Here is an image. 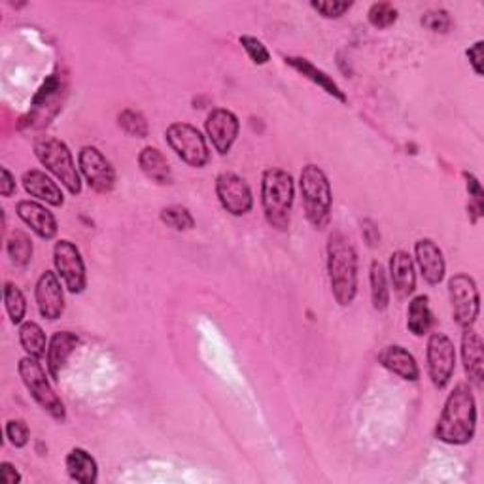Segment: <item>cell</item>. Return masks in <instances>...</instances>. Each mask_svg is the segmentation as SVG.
<instances>
[{
	"label": "cell",
	"instance_id": "1",
	"mask_svg": "<svg viewBox=\"0 0 484 484\" xmlns=\"http://www.w3.org/2000/svg\"><path fill=\"white\" fill-rule=\"evenodd\" d=\"M477 429V401L470 384H458L448 393L436 426V437L446 444H468Z\"/></svg>",
	"mask_w": 484,
	"mask_h": 484
},
{
	"label": "cell",
	"instance_id": "2",
	"mask_svg": "<svg viewBox=\"0 0 484 484\" xmlns=\"http://www.w3.org/2000/svg\"><path fill=\"white\" fill-rule=\"evenodd\" d=\"M328 273L335 301L348 307L357 294V252L345 233L335 231L328 241Z\"/></svg>",
	"mask_w": 484,
	"mask_h": 484
},
{
	"label": "cell",
	"instance_id": "3",
	"mask_svg": "<svg viewBox=\"0 0 484 484\" xmlns=\"http://www.w3.org/2000/svg\"><path fill=\"white\" fill-rule=\"evenodd\" d=\"M295 197L294 178L284 169H267L261 178V207L267 224L277 231L290 227Z\"/></svg>",
	"mask_w": 484,
	"mask_h": 484
},
{
	"label": "cell",
	"instance_id": "4",
	"mask_svg": "<svg viewBox=\"0 0 484 484\" xmlns=\"http://www.w3.org/2000/svg\"><path fill=\"white\" fill-rule=\"evenodd\" d=\"M299 189L307 220L314 229H326L331 220V184L328 174L318 165L303 167L299 176Z\"/></svg>",
	"mask_w": 484,
	"mask_h": 484
},
{
	"label": "cell",
	"instance_id": "5",
	"mask_svg": "<svg viewBox=\"0 0 484 484\" xmlns=\"http://www.w3.org/2000/svg\"><path fill=\"white\" fill-rule=\"evenodd\" d=\"M34 155L70 195L82 193V178L76 169L75 157L63 140L56 136H42L34 142Z\"/></svg>",
	"mask_w": 484,
	"mask_h": 484
},
{
	"label": "cell",
	"instance_id": "6",
	"mask_svg": "<svg viewBox=\"0 0 484 484\" xmlns=\"http://www.w3.org/2000/svg\"><path fill=\"white\" fill-rule=\"evenodd\" d=\"M17 371H20V376L25 388L29 390L31 398L37 401L51 418H56L57 422H65L66 418L65 403L56 393V390L51 388L48 374L40 364V357H34V356L22 357L20 365H17Z\"/></svg>",
	"mask_w": 484,
	"mask_h": 484
},
{
	"label": "cell",
	"instance_id": "7",
	"mask_svg": "<svg viewBox=\"0 0 484 484\" xmlns=\"http://www.w3.org/2000/svg\"><path fill=\"white\" fill-rule=\"evenodd\" d=\"M165 138L171 150L180 157L186 165L193 169H203L210 161V152L203 133L189 123L176 121L169 125Z\"/></svg>",
	"mask_w": 484,
	"mask_h": 484
},
{
	"label": "cell",
	"instance_id": "8",
	"mask_svg": "<svg viewBox=\"0 0 484 484\" xmlns=\"http://www.w3.org/2000/svg\"><path fill=\"white\" fill-rule=\"evenodd\" d=\"M448 295L453 303V316L460 328H471L480 311V295L473 277L458 273L448 280Z\"/></svg>",
	"mask_w": 484,
	"mask_h": 484
},
{
	"label": "cell",
	"instance_id": "9",
	"mask_svg": "<svg viewBox=\"0 0 484 484\" xmlns=\"http://www.w3.org/2000/svg\"><path fill=\"white\" fill-rule=\"evenodd\" d=\"M427 374L434 386L443 390L451 383L456 369V348L451 337L436 331L427 339Z\"/></svg>",
	"mask_w": 484,
	"mask_h": 484
},
{
	"label": "cell",
	"instance_id": "10",
	"mask_svg": "<svg viewBox=\"0 0 484 484\" xmlns=\"http://www.w3.org/2000/svg\"><path fill=\"white\" fill-rule=\"evenodd\" d=\"M53 265H56V273L70 294H82L85 290V263L75 242L63 239L56 244V248H53Z\"/></svg>",
	"mask_w": 484,
	"mask_h": 484
},
{
	"label": "cell",
	"instance_id": "11",
	"mask_svg": "<svg viewBox=\"0 0 484 484\" xmlns=\"http://www.w3.org/2000/svg\"><path fill=\"white\" fill-rule=\"evenodd\" d=\"M80 172L97 193H110L116 186V171L106 155L95 146H84L78 154Z\"/></svg>",
	"mask_w": 484,
	"mask_h": 484
},
{
	"label": "cell",
	"instance_id": "12",
	"mask_svg": "<svg viewBox=\"0 0 484 484\" xmlns=\"http://www.w3.org/2000/svg\"><path fill=\"white\" fill-rule=\"evenodd\" d=\"M216 195L222 208L231 216H244L254 207L252 189L235 172H222L216 178Z\"/></svg>",
	"mask_w": 484,
	"mask_h": 484
},
{
	"label": "cell",
	"instance_id": "13",
	"mask_svg": "<svg viewBox=\"0 0 484 484\" xmlns=\"http://www.w3.org/2000/svg\"><path fill=\"white\" fill-rule=\"evenodd\" d=\"M205 129L214 150L220 155H225L229 154L231 146L235 145L241 129V121L227 109H214L205 121Z\"/></svg>",
	"mask_w": 484,
	"mask_h": 484
},
{
	"label": "cell",
	"instance_id": "14",
	"mask_svg": "<svg viewBox=\"0 0 484 484\" xmlns=\"http://www.w3.org/2000/svg\"><path fill=\"white\" fill-rule=\"evenodd\" d=\"M34 297H37V304H39L42 318L53 321L63 316L65 294H63V286L57 273L44 271L40 275L37 282V290H34Z\"/></svg>",
	"mask_w": 484,
	"mask_h": 484
},
{
	"label": "cell",
	"instance_id": "15",
	"mask_svg": "<svg viewBox=\"0 0 484 484\" xmlns=\"http://www.w3.org/2000/svg\"><path fill=\"white\" fill-rule=\"evenodd\" d=\"M17 216L20 220L31 227L32 233H37V235L44 241H51L53 237L57 235V220L53 214L40 203L37 201H20L15 207Z\"/></svg>",
	"mask_w": 484,
	"mask_h": 484
},
{
	"label": "cell",
	"instance_id": "16",
	"mask_svg": "<svg viewBox=\"0 0 484 484\" xmlns=\"http://www.w3.org/2000/svg\"><path fill=\"white\" fill-rule=\"evenodd\" d=\"M462 360L471 384L482 386L484 381V343L479 331L465 328L462 335Z\"/></svg>",
	"mask_w": 484,
	"mask_h": 484
},
{
	"label": "cell",
	"instance_id": "17",
	"mask_svg": "<svg viewBox=\"0 0 484 484\" xmlns=\"http://www.w3.org/2000/svg\"><path fill=\"white\" fill-rule=\"evenodd\" d=\"M80 345V337L73 331H57L49 339L48 352H46V364L48 373L53 381H59L61 371L65 369L68 357Z\"/></svg>",
	"mask_w": 484,
	"mask_h": 484
},
{
	"label": "cell",
	"instance_id": "18",
	"mask_svg": "<svg viewBox=\"0 0 484 484\" xmlns=\"http://www.w3.org/2000/svg\"><path fill=\"white\" fill-rule=\"evenodd\" d=\"M415 256L420 267V273L427 284H439L444 278L446 263L443 250L432 239H420L415 244Z\"/></svg>",
	"mask_w": 484,
	"mask_h": 484
},
{
	"label": "cell",
	"instance_id": "19",
	"mask_svg": "<svg viewBox=\"0 0 484 484\" xmlns=\"http://www.w3.org/2000/svg\"><path fill=\"white\" fill-rule=\"evenodd\" d=\"M379 362L384 369H388L393 374H398L400 379L407 383H417L420 379V369H418L415 356L400 345L386 347L379 354Z\"/></svg>",
	"mask_w": 484,
	"mask_h": 484
},
{
	"label": "cell",
	"instance_id": "20",
	"mask_svg": "<svg viewBox=\"0 0 484 484\" xmlns=\"http://www.w3.org/2000/svg\"><path fill=\"white\" fill-rule=\"evenodd\" d=\"M25 191L34 197V199H39L46 205L51 207H63L65 205V195L61 191V188L51 180V178L39 169H31L23 174L22 178Z\"/></svg>",
	"mask_w": 484,
	"mask_h": 484
},
{
	"label": "cell",
	"instance_id": "21",
	"mask_svg": "<svg viewBox=\"0 0 484 484\" xmlns=\"http://www.w3.org/2000/svg\"><path fill=\"white\" fill-rule=\"evenodd\" d=\"M390 277L393 290L398 292L400 297H409L417 290V273H415V261L405 250H398L390 256Z\"/></svg>",
	"mask_w": 484,
	"mask_h": 484
},
{
	"label": "cell",
	"instance_id": "22",
	"mask_svg": "<svg viewBox=\"0 0 484 484\" xmlns=\"http://www.w3.org/2000/svg\"><path fill=\"white\" fill-rule=\"evenodd\" d=\"M284 61H286V65H290L295 73H299L303 78H307L309 82L318 85L321 92H326L330 97H333L340 102H347V95H345L343 89L337 85V82L328 73H324V70L312 65L309 59L290 56V57H286Z\"/></svg>",
	"mask_w": 484,
	"mask_h": 484
},
{
	"label": "cell",
	"instance_id": "23",
	"mask_svg": "<svg viewBox=\"0 0 484 484\" xmlns=\"http://www.w3.org/2000/svg\"><path fill=\"white\" fill-rule=\"evenodd\" d=\"M138 167L142 172H145L148 180L159 186L172 184V171H171L169 161L157 148L154 146L142 148V152L138 154Z\"/></svg>",
	"mask_w": 484,
	"mask_h": 484
},
{
	"label": "cell",
	"instance_id": "24",
	"mask_svg": "<svg viewBox=\"0 0 484 484\" xmlns=\"http://www.w3.org/2000/svg\"><path fill=\"white\" fill-rule=\"evenodd\" d=\"M65 465H66L68 477L80 484H93L99 479L97 460L89 454L85 448H80V446L73 448V451L66 454Z\"/></svg>",
	"mask_w": 484,
	"mask_h": 484
},
{
	"label": "cell",
	"instance_id": "25",
	"mask_svg": "<svg viewBox=\"0 0 484 484\" xmlns=\"http://www.w3.org/2000/svg\"><path fill=\"white\" fill-rule=\"evenodd\" d=\"M434 326V314L429 309V297L417 295L412 297L407 309V330L415 337H424Z\"/></svg>",
	"mask_w": 484,
	"mask_h": 484
},
{
	"label": "cell",
	"instance_id": "26",
	"mask_svg": "<svg viewBox=\"0 0 484 484\" xmlns=\"http://www.w3.org/2000/svg\"><path fill=\"white\" fill-rule=\"evenodd\" d=\"M20 343L27 356L42 357L48 352V337L37 321H23L20 328Z\"/></svg>",
	"mask_w": 484,
	"mask_h": 484
},
{
	"label": "cell",
	"instance_id": "27",
	"mask_svg": "<svg viewBox=\"0 0 484 484\" xmlns=\"http://www.w3.org/2000/svg\"><path fill=\"white\" fill-rule=\"evenodd\" d=\"M369 282H371L373 309L379 311V312L386 311L388 304H390V288H388V280H386V271L379 261L371 263Z\"/></svg>",
	"mask_w": 484,
	"mask_h": 484
},
{
	"label": "cell",
	"instance_id": "28",
	"mask_svg": "<svg viewBox=\"0 0 484 484\" xmlns=\"http://www.w3.org/2000/svg\"><path fill=\"white\" fill-rule=\"evenodd\" d=\"M6 252L15 267H27L32 260V241L23 231H15L8 239Z\"/></svg>",
	"mask_w": 484,
	"mask_h": 484
},
{
	"label": "cell",
	"instance_id": "29",
	"mask_svg": "<svg viewBox=\"0 0 484 484\" xmlns=\"http://www.w3.org/2000/svg\"><path fill=\"white\" fill-rule=\"evenodd\" d=\"M4 304H6V312L12 320V324H23V318L27 312V301L23 292L17 288L13 282L4 284Z\"/></svg>",
	"mask_w": 484,
	"mask_h": 484
},
{
	"label": "cell",
	"instance_id": "30",
	"mask_svg": "<svg viewBox=\"0 0 484 484\" xmlns=\"http://www.w3.org/2000/svg\"><path fill=\"white\" fill-rule=\"evenodd\" d=\"M159 218L167 227L174 229V231H191L195 227V220L191 216V212L180 205H172V207L163 208L159 214Z\"/></svg>",
	"mask_w": 484,
	"mask_h": 484
},
{
	"label": "cell",
	"instance_id": "31",
	"mask_svg": "<svg viewBox=\"0 0 484 484\" xmlns=\"http://www.w3.org/2000/svg\"><path fill=\"white\" fill-rule=\"evenodd\" d=\"M118 123H119V128L129 136H135V138H146L148 136V131H150L148 121L136 110H131V109L123 110L118 116Z\"/></svg>",
	"mask_w": 484,
	"mask_h": 484
},
{
	"label": "cell",
	"instance_id": "32",
	"mask_svg": "<svg viewBox=\"0 0 484 484\" xmlns=\"http://www.w3.org/2000/svg\"><path fill=\"white\" fill-rule=\"evenodd\" d=\"M463 176H465V188H468L470 193V216L471 222H477L484 214V191L475 174L463 172Z\"/></svg>",
	"mask_w": 484,
	"mask_h": 484
},
{
	"label": "cell",
	"instance_id": "33",
	"mask_svg": "<svg viewBox=\"0 0 484 484\" xmlns=\"http://www.w3.org/2000/svg\"><path fill=\"white\" fill-rule=\"evenodd\" d=\"M367 20L374 29H388L398 22V10L390 3H374L369 8Z\"/></svg>",
	"mask_w": 484,
	"mask_h": 484
},
{
	"label": "cell",
	"instance_id": "34",
	"mask_svg": "<svg viewBox=\"0 0 484 484\" xmlns=\"http://www.w3.org/2000/svg\"><path fill=\"white\" fill-rule=\"evenodd\" d=\"M420 23L432 32H439V34H446L448 31H451L453 27V20H451V13H448L446 10H429L422 15Z\"/></svg>",
	"mask_w": 484,
	"mask_h": 484
},
{
	"label": "cell",
	"instance_id": "35",
	"mask_svg": "<svg viewBox=\"0 0 484 484\" xmlns=\"http://www.w3.org/2000/svg\"><path fill=\"white\" fill-rule=\"evenodd\" d=\"M241 44L244 48V51L248 53V57L252 59L254 65H267L271 61V53L265 48V44L261 40H258L256 37H250V34H244L241 37Z\"/></svg>",
	"mask_w": 484,
	"mask_h": 484
},
{
	"label": "cell",
	"instance_id": "36",
	"mask_svg": "<svg viewBox=\"0 0 484 484\" xmlns=\"http://www.w3.org/2000/svg\"><path fill=\"white\" fill-rule=\"evenodd\" d=\"M4 432H6V439L15 448H23L31 439V429H29L27 422L22 420V418L8 420Z\"/></svg>",
	"mask_w": 484,
	"mask_h": 484
},
{
	"label": "cell",
	"instance_id": "37",
	"mask_svg": "<svg viewBox=\"0 0 484 484\" xmlns=\"http://www.w3.org/2000/svg\"><path fill=\"white\" fill-rule=\"evenodd\" d=\"M311 6L326 20H339L352 8V3H337V0L331 3V0H328V3H311Z\"/></svg>",
	"mask_w": 484,
	"mask_h": 484
},
{
	"label": "cell",
	"instance_id": "38",
	"mask_svg": "<svg viewBox=\"0 0 484 484\" xmlns=\"http://www.w3.org/2000/svg\"><path fill=\"white\" fill-rule=\"evenodd\" d=\"M57 89H59V80H57V76H49V78L44 82V85L39 89L37 95H34L32 102H34V104H40V102L48 101L51 95H56Z\"/></svg>",
	"mask_w": 484,
	"mask_h": 484
},
{
	"label": "cell",
	"instance_id": "39",
	"mask_svg": "<svg viewBox=\"0 0 484 484\" xmlns=\"http://www.w3.org/2000/svg\"><path fill=\"white\" fill-rule=\"evenodd\" d=\"M482 46H484V42L479 40L468 51H465V56H468V59H470V63H471V66H473L477 76H482V59H484Z\"/></svg>",
	"mask_w": 484,
	"mask_h": 484
},
{
	"label": "cell",
	"instance_id": "40",
	"mask_svg": "<svg viewBox=\"0 0 484 484\" xmlns=\"http://www.w3.org/2000/svg\"><path fill=\"white\" fill-rule=\"evenodd\" d=\"M362 235H364V239H365L367 246H371V248H374L376 244L381 242V233H379V227H376V225H374V222H371V220H365V222L362 224Z\"/></svg>",
	"mask_w": 484,
	"mask_h": 484
},
{
	"label": "cell",
	"instance_id": "41",
	"mask_svg": "<svg viewBox=\"0 0 484 484\" xmlns=\"http://www.w3.org/2000/svg\"><path fill=\"white\" fill-rule=\"evenodd\" d=\"M0 479H3L4 484H17L22 482V475L17 471V468L10 462L0 463Z\"/></svg>",
	"mask_w": 484,
	"mask_h": 484
},
{
	"label": "cell",
	"instance_id": "42",
	"mask_svg": "<svg viewBox=\"0 0 484 484\" xmlns=\"http://www.w3.org/2000/svg\"><path fill=\"white\" fill-rule=\"evenodd\" d=\"M3 180H0V193H3V197H12L15 193V178L13 174L3 167Z\"/></svg>",
	"mask_w": 484,
	"mask_h": 484
}]
</instances>
